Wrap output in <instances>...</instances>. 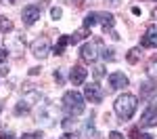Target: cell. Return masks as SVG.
Segmentation results:
<instances>
[{"mask_svg": "<svg viewBox=\"0 0 157 139\" xmlns=\"http://www.w3.org/2000/svg\"><path fill=\"white\" fill-rule=\"evenodd\" d=\"M84 4V0H75V6H82Z\"/></svg>", "mask_w": 157, "mask_h": 139, "instance_id": "cell-35", "label": "cell"}, {"mask_svg": "<svg viewBox=\"0 0 157 139\" xmlns=\"http://www.w3.org/2000/svg\"><path fill=\"white\" fill-rule=\"evenodd\" d=\"M63 129H71L73 125H75V120H73V116H67V118H63Z\"/></svg>", "mask_w": 157, "mask_h": 139, "instance_id": "cell-21", "label": "cell"}, {"mask_svg": "<svg viewBox=\"0 0 157 139\" xmlns=\"http://www.w3.org/2000/svg\"><path fill=\"white\" fill-rule=\"evenodd\" d=\"M0 32H4V34L6 32H13V21L6 19V17H2V15H0Z\"/></svg>", "mask_w": 157, "mask_h": 139, "instance_id": "cell-20", "label": "cell"}, {"mask_svg": "<svg viewBox=\"0 0 157 139\" xmlns=\"http://www.w3.org/2000/svg\"><path fill=\"white\" fill-rule=\"evenodd\" d=\"M63 110L69 114V116H80L86 110L84 105V97L78 93V91H67L63 95Z\"/></svg>", "mask_w": 157, "mask_h": 139, "instance_id": "cell-2", "label": "cell"}, {"mask_svg": "<svg viewBox=\"0 0 157 139\" xmlns=\"http://www.w3.org/2000/svg\"><path fill=\"white\" fill-rule=\"evenodd\" d=\"M0 139H13V135H11V133H4V135H2Z\"/></svg>", "mask_w": 157, "mask_h": 139, "instance_id": "cell-34", "label": "cell"}, {"mask_svg": "<svg viewBox=\"0 0 157 139\" xmlns=\"http://www.w3.org/2000/svg\"><path fill=\"white\" fill-rule=\"evenodd\" d=\"M50 0H40V4H36L38 9H40V11H42V6H46V4H48Z\"/></svg>", "mask_w": 157, "mask_h": 139, "instance_id": "cell-28", "label": "cell"}, {"mask_svg": "<svg viewBox=\"0 0 157 139\" xmlns=\"http://www.w3.org/2000/svg\"><path fill=\"white\" fill-rule=\"evenodd\" d=\"M147 74L151 76L153 80H157V57H153V59L149 61V65H147Z\"/></svg>", "mask_w": 157, "mask_h": 139, "instance_id": "cell-18", "label": "cell"}, {"mask_svg": "<svg viewBox=\"0 0 157 139\" xmlns=\"http://www.w3.org/2000/svg\"><path fill=\"white\" fill-rule=\"evenodd\" d=\"M155 93H157L155 82H143V84H140V99L143 101H151Z\"/></svg>", "mask_w": 157, "mask_h": 139, "instance_id": "cell-11", "label": "cell"}, {"mask_svg": "<svg viewBox=\"0 0 157 139\" xmlns=\"http://www.w3.org/2000/svg\"><path fill=\"white\" fill-rule=\"evenodd\" d=\"M140 126H145V129L157 126V103H149L147 105V110L140 116Z\"/></svg>", "mask_w": 157, "mask_h": 139, "instance_id": "cell-4", "label": "cell"}, {"mask_svg": "<svg viewBox=\"0 0 157 139\" xmlns=\"http://www.w3.org/2000/svg\"><path fill=\"white\" fill-rule=\"evenodd\" d=\"M98 23V13H88L86 15V19H84V27H92V25H97Z\"/></svg>", "mask_w": 157, "mask_h": 139, "instance_id": "cell-16", "label": "cell"}, {"mask_svg": "<svg viewBox=\"0 0 157 139\" xmlns=\"http://www.w3.org/2000/svg\"><path fill=\"white\" fill-rule=\"evenodd\" d=\"M21 17H23V23L25 25H34L38 19H40V9H38L36 4H27V6H23Z\"/></svg>", "mask_w": 157, "mask_h": 139, "instance_id": "cell-8", "label": "cell"}, {"mask_svg": "<svg viewBox=\"0 0 157 139\" xmlns=\"http://www.w3.org/2000/svg\"><path fill=\"white\" fill-rule=\"evenodd\" d=\"M109 139H126V137L121 135L120 131H111V133H109Z\"/></svg>", "mask_w": 157, "mask_h": 139, "instance_id": "cell-25", "label": "cell"}, {"mask_svg": "<svg viewBox=\"0 0 157 139\" xmlns=\"http://www.w3.org/2000/svg\"><path fill=\"white\" fill-rule=\"evenodd\" d=\"M29 105H32V103H29L27 99H25V101H19V103L15 105V114H17V116H21V114H27V112H29Z\"/></svg>", "mask_w": 157, "mask_h": 139, "instance_id": "cell-15", "label": "cell"}, {"mask_svg": "<svg viewBox=\"0 0 157 139\" xmlns=\"http://www.w3.org/2000/svg\"><path fill=\"white\" fill-rule=\"evenodd\" d=\"M130 139H140V129L138 126H134L132 131H130Z\"/></svg>", "mask_w": 157, "mask_h": 139, "instance_id": "cell-24", "label": "cell"}, {"mask_svg": "<svg viewBox=\"0 0 157 139\" xmlns=\"http://www.w3.org/2000/svg\"><path fill=\"white\" fill-rule=\"evenodd\" d=\"M67 44H69V38H67V36H61L59 42H57V47H55V55H63V51H65Z\"/></svg>", "mask_w": 157, "mask_h": 139, "instance_id": "cell-17", "label": "cell"}, {"mask_svg": "<svg viewBox=\"0 0 157 139\" xmlns=\"http://www.w3.org/2000/svg\"><path fill=\"white\" fill-rule=\"evenodd\" d=\"M32 53L36 55L38 59H44V57L50 53V40L44 38V36L38 38V40H34V42H32Z\"/></svg>", "mask_w": 157, "mask_h": 139, "instance_id": "cell-6", "label": "cell"}, {"mask_svg": "<svg viewBox=\"0 0 157 139\" xmlns=\"http://www.w3.org/2000/svg\"><path fill=\"white\" fill-rule=\"evenodd\" d=\"M88 34H90V30H88V27H80L78 32H73V36L69 38V42H71V44H78V42H82Z\"/></svg>", "mask_w": 157, "mask_h": 139, "instance_id": "cell-13", "label": "cell"}, {"mask_svg": "<svg viewBox=\"0 0 157 139\" xmlns=\"http://www.w3.org/2000/svg\"><path fill=\"white\" fill-rule=\"evenodd\" d=\"M101 55H103L105 61H113L115 59V51L111 49V47H101Z\"/></svg>", "mask_w": 157, "mask_h": 139, "instance_id": "cell-19", "label": "cell"}, {"mask_svg": "<svg viewBox=\"0 0 157 139\" xmlns=\"http://www.w3.org/2000/svg\"><path fill=\"white\" fill-rule=\"evenodd\" d=\"M21 139H38L36 135H32V133H25V135H21Z\"/></svg>", "mask_w": 157, "mask_h": 139, "instance_id": "cell-29", "label": "cell"}, {"mask_svg": "<svg viewBox=\"0 0 157 139\" xmlns=\"http://www.w3.org/2000/svg\"><path fill=\"white\" fill-rule=\"evenodd\" d=\"M0 137H2V133H0Z\"/></svg>", "mask_w": 157, "mask_h": 139, "instance_id": "cell-38", "label": "cell"}, {"mask_svg": "<svg viewBox=\"0 0 157 139\" xmlns=\"http://www.w3.org/2000/svg\"><path fill=\"white\" fill-rule=\"evenodd\" d=\"M153 17H157V9H155V11H153Z\"/></svg>", "mask_w": 157, "mask_h": 139, "instance_id": "cell-36", "label": "cell"}, {"mask_svg": "<svg viewBox=\"0 0 157 139\" xmlns=\"http://www.w3.org/2000/svg\"><path fill=\"white\" fill-rule=\"evenodd\" d=\"M0 112H2V101H0Z\"/></svg>", "mask_w": 157, "mask_h": 139, "instance_id": "cell-37", "label": "cell"}, {"mask_svg": "<svg viewBox=\"0 0 157 139\" xmlns=\"http://www.w3.org/2000/svg\"><path fill=\"white\" fill-rule=\"evenodd\" d=\"M29 74H32V76H36V74H40V67H32V70H29Z\"/></svg>", "mask_w": 157, "mask_h": 139, "instance_id": "cell-32", "label": "cell"}, {"mask_svg": "<svg viewBox=\"0 0 157 139\" xmlns=\"http://www.w3.org/2000/svg\"><path fill=\"white\" fill-rule=\"evenodd\" d=\"M140 139H153V135H149V133H140Z\"/></svg>", "mask_w": 157, "mask_h": 139, "instance_id": "cell-33", "label": "cell"}, {"mask_svg": "<svg viewBox=\"0 0 157 139\" xmlns=\"http://www.w3.org/2000/svg\"><path fill=\"white\" fill-rule=\"evenodd\" d=\"M109 87L113 88V91L128 87V76H126V74H121V72H113V74L109 76Z\"/></svg>", "mask_w": 157, "mask_h": 139, "instance_id": "cell-10", "label": "cell"}, {"mask_svg": "<svg viewBox=\"0 0 157 139\" xmlns=\"http://www.w3.org/2000/svg\"><path fill=\"white\" fill-rule=\"evenodd\" d=\"M6 74H9V70H6L4 65H0V76H6Z\"/></svg>", "mask_w": 157, "mask_h": 139, "instance_id": "cell-31", "label": "cell"}, {"mask_svg": "<svg viewBox=\"0 0 157 139\" xmlns=\"http://www.w3.org/2000/svg\"><path fill=\"white\" fill-rule=\"evenodd\" d=\"M103 76H105V67H103V65H97V67H94V78L101 80Z\"/></svg>", "mask_w": 157, "mask_h": 139, "instance_id": "cell-23", "label": "cell"}, {"mask_svg": "<svg viewBox=\"0 0 157 139\" xmlns=\"http://www.w3.org/2000/svg\"><path fill=\"white\" fill-rule=\"evenodd\" d=\"M52 76H55V80H57L59 84L63 82V74H61V70H55V74H52Z\"/></svg>", "mask_w": 157, "mask_h": 139, "instance_id": "cell-27", "label": "cell"}, {"mask_svg": "<svg viewBox=\"0 0 157 139\" xmlns=\"http://www.w3.org/2000/svg\"><path fill=\"white\" fill-rule=\"evenodd\" d=\"M86 76H88V70H86L84 65H73L71 72H69V80H71V84H82L86 80Z\"/></svg>", "mask_w": 157, "mask_h": 139, "instance_id": "cell-9", "label": "cell"}, {"mask_svg": "<svg viewBox=\"0 0 157 139\" xmlns=\"http://www.w3.org/2000/svg\"><path fill=\"white\" fill-rule=\"evenodd\" d=\"M61 139H75V135H71V133H65V135H61Z\"/></svg>", "mask_w": 157, "mask_h": 139, "instance_id": "cell-30", "label": "cell"}, {"mask_svg": "<svg viewBox=\"0 0 157 139\" xmlns=\"http://www.w3.org/2000/svg\"><path fill=\"white\" fill-rule=\"evenodd\" d=\"M98 47H103V40H101V38H94L92 42H86V44H82V49H80L82 59H84V61H94V59L98 57V53H97Z\"/></svg>", "mask_w": 157, "mask_h": 139, "instance_id": "cell-3", "label": "cell"}, {"mask_svg": "<svg viewBox=\"0 0 157 139\" xmlns=\"http://www.w3.org/2000/svg\"><path fill=\"white\" fill-rule=\"evenodd\" d=\"M140 47L143 49H157V25L155 23L147 25L145 36L140 38Z\"/></svg>", "mask_w": 157, "mask_h": 139, "instance_id": "cell-5", "label": "cell"}, {"mask_svg": "<svg viewBox=\"0 0 157 139\" xmlns=\"http://www.w3.org/2000/svg\"><path fill=\"white\" fill-rule=\"evenodd\" d=\"M136 108H138V99L134 95H130V93L120 95L115 99V103H113V110H115V114L120 116L121 120H130L134 116V112H136Z\"/></svg>", "mask_w": 157, "mask_h": 139, "instance_id": "cell-1", "label": "cell"}, {"mask_svg": "<svg viewBox=\"0 0 157 139\" xmlns=\"http://www.w3.org/2000/svg\"><path fill=\"white\" fill-rule=\"evenodd\" d=\"M126 59H128V63H136L138 59H140V47L130 49V51H128V55H126Z\"/></svg>", "mask_w": 157, "mask_h": 139, "instance_id": "cell-14", "label": "cell"}, {"mask_svg": "<svg viewBox=\"0 0 157 139\" xmlns=\"http://www.w3.org/2000/svg\"><path fill=\"white\" fill-rule=\"evenodd\" d=\"M50 17H52V19H61V17H63V11H61L59 6H52V9H50Z\"/></svg>", "mask_w": 157, "mask_h": 139, "instance_id": "cell-22", "label": "cell"}, {"mask_svg": "<svg viewBox=\"0 0 157 139\" xmlns=\"http://www.w3.org/2000/svg\"><path fill=\"white\" fill-rule=\"evenodd\" d=\"M98 21L103 23V27L105 30H113V25H115V17L111 15V13H98Z\"/></svg>", "mask_w": 157, "mask_h": 139, "instance_id": "cell-12", "label": "cell"}, {"mask_svg": "<svg viewBox=\"0 0 157 139\" xmlns=\"http://www.w3.org/2000/svg\"><path fill=\"white\" fill-rule=\"evenodd\" d=\"M84 97L90 101V103H101L103 97H105V93H103V88L98 87V82H92V84H88V87L84 88Z\"/></svg>", "mask_w": 157, "mask_h": 139, "instance_id": "cell-7", "label": "cell"}, {"mask_svg": "<svg viewBox=\"0 0 157 139\" xmlns=\"http://www.w3.org/2000/svg\"><path fill=\"white\" fill-rule=\"evenodd\" d=\"M6 59H9V51H6V49H0V63H4Z\"/></svg>", "mask_w": 157, "mask_h": 139, "instance_id": "cell-26", "label": "cell"}]
</instances>
